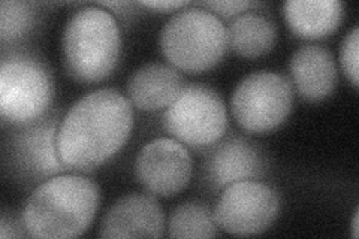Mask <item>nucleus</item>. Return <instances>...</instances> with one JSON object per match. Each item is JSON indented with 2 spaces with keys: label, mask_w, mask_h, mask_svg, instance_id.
<instances>
[{
  "label": "nucleus",
  "mask_w": 359,
  "mask_h": 239,
  "mask_svg": "<svg viewBox=\"0 0 359 239\" xmlns=\"http://www.w3.org/2000/svg\"><path fill=\"white\" fill-rule=\"evenodd\" d=\"M133 129L130 100L114 88L78 99L63 116L57 151L67 170H92L114 157Z\"/></svg>",
  "instance_id": "nucleus-1"
},
{
  "label": "nucleus",
  "mask_w": 359,
  "mask_h": 239,
  "mask_svg": "<svg viewBox=\"0 0 359 239\" xmlns=\"http://www.w3.org/2000/svg\"><path fill=\"white\" fill-rule=\"evenodd\" d=\"M99 202L100 191L92 179L60 174L32 191L21 220L32 238H76L93 223Z\"/></svg>",
  "instance_id": "nucleus-2"
},
{
  "label": "nucleus",
  "mask_w": 359,
  "mask_h": 239,
  "mask_svg": "<svg viewBox=\"0 0 359 239\" xmlns=\"http://www.w3.org/2000/svg\"><path fill=\"white\" fill-rule=\"evenodd\" d=\"M121 43L118 21L108 9L92 5L75 11L62 36L67 74L80 83L102 81L117 67Z\"/></svg>",
  "instance_id": "nucleus-3"
},
{
  "label": "nucleus",
  "mask_w": 359,
  "mask_h": 239,
  "mask_svg": "<svg viewBox=\"0 0 359 239\" xmlns=\"http://www.w3.org/2000/svg\"><path fill=\"white\" fill-rule=\"evenodd\" d=\"M159 43L175 69L201 74L220 63L228 50L223 21L202 6H186L165 22Z\"/></svg>",
  "instance_id": "nucleus-4"
},
{
  "label": "nucleus",
  "mask_w": 359,
  "mask_h": 239,
  "mask_svg": "<svg viewBox=\"0 0 359 239\" xmlns=\"http://www.w3.org/2000/svg\"><path fill=\"white\" fill-rule=\"evenodd\" d=\"M54 93L50 67L36 55L4 53L0 64V116L4 123L22 128L47 116Z\"/></svg>",
  "instance_id": "nucleus-5"
},
{
  "label": "nucleus",
  "mask_w": 359,
  "mask_h": 239,
  "mask_svg": "<svg viewBox=\"0 0 359 239\" xmlns=\"http://www.w3.org/2000/svg\"><path fill=\"white\" fill-rule=\"evenodd\" d=\"M163 128L174 139L192 148L217 144L228 129V112L215 88L189 84L163 112Z\"/></svg>",
  "instance_id": "nucleus-6"
},
{
  "label": "nucleus",
  "mask_w": 359,
  "mask_h": 239,
  "mask_svg": "<svg viewBox=\"0 0 359 239\" xmlns=\"http://www.w3.org/2000/svg\"><path fill=\"white\" fill-rule=\"evenodd\" d=\"M294 105V88L277 72L247 75L235 87L231 108L240 126L252 133H268L283 124Z\"/></svg>",
  "instance_id": "nucleus-7"
},
{
  "label": "nucleus",
  "mask_w": 359,
  "mask_h": 239,
  "mask_svg": "<svg viewBox=\"0 0 359 239\" xmlns=\"http://www.w3.org/2000/svg\"><path fill=\"white\" fill-rule=\"evenodd\" d=\"M280 212L277 191L261 181L245 179L224 187L217 200L215 219L219 229L237 236L268 231Z\"/></svg>",
  "instance_id": "nucleus-8"
},
{
  "label": "nucleus",
  "mask_w": 359,
  "mask_h": 239,
  "mask_svg": "<svg viewBox=\"0 0 359 239\" xmlns=\"http://www.w3.org/2000/svg\"><path fill=\"white\" fill-rule=\"evenodd\" d=\"M194 172V161L187 146L172 138H157L145 144L135 158L138 183L153 196L178 195Z\"/></svg>",
  "instance_id": "nucleus-9"
},
{
  "label": "nucleus",
  "mask_w": 359,
  "mask_h": 239,
  "mask_svg": "<svg viewBox=\"0 0 359 239\" xmlns=\"http://www.w3.org/2000/svg\"><path fill=\"white\" fill-rule=\"evenodd\" d=\"M59 124L57 112H51L22 126L13 136L11 161L20 177L43 183L67 170L57 151Z\"/></svg>",
  "instance_id": "nucleus-10"
},
{
  "label": "nucleus",
  "mask_w": 359,
  "mask_h": 239,
  "mask_svg": "<svg viewBox=\"0 0 359 239\" xmlns=\"http://www.w3.org/2000/svg\"><path fill=\"white\" fill-rule=\"evenodd\" d=\"M165 212L154 196L132 193L120 198L100 221V238H162Z\"/></svg>",
  "instance_id": "nucleus-11"
},
{
  "label": "nucleus",
  "mask_w": 359,
  "mask_h": 239,
  "mask_svg": "<svg viewBox=\"0 0 359 239\" xmlns=\"http://www.w3.org/2000/svg\"><path fill=\"white\" fill-rule=\"evenodd\" d=\"M184 87V78L174 66L147 63L132 74L126 88L133 107L154 112L170 108Z\"/></svg>",
  "instance_id": "nucleus-12"
},
{
  "label": "nucleus",
  "mask_w": 359,
  "mask_h": 239,
  "mask_svg": "<svg viewBox=\"0 0 359 239\" xmlns=\"http://www.w3.org/2000/svg\"><path fill=\"white\" fill-rule=\"evenodd\" d=\"M264 161L257 148L243 138H231L217 145L207 162V179L215 189L259 178Z\"/></svg>",
  "instance_id": "nucleus-13"
},
{
  "label": "nucleus",
  "mask_w": 359,
  "mask_h": 239,
  "mask_svg": "<svg viewBox=\"0 0 359 239\" xmlns=\"http://www.w3.org/2000/svg\"><path fill=\"white\" fill-rule=\"evenodd\" d=\"M290 75L302 99L318 102L328 97L337 84L334 55L320 45H306L290 57Z\"/></svg>",
  "instance_id": "nucleus-14"
},
{
  "label": "nucleus",
  "mask_w": 359,
  "mask_h": 239,
  "mask_svg": "<svg viewBox=\"0 0 359 239\" xmlns=\"http://www.w3.org/2000/svg\"><path fill=\"white\" fill-rule=\"evenodd\" d=\"M344 15L339 0H290L283 17L290 30L302 39H322L339 29Z\"/></svg>",
  "instance_id": "nucleus-15"
},
{
  "label": "nucleus",
  "mask_w": 359,
  "mask_h": 239,
  "mask_svg": "<svg viewBox=\"0 0 359 239\" xmlns=\"http://www.w3.org/2000/svg\"><path fill=\"white\" fill-rule=\"evenodd\" d=\"M228 32V47L244 59H256L273 50L277 29L271 18L256 11H247L235 17Z\"/></svg>",
  "instance_id": "nucleus-16"
},
{
  "label": "nucleus",
  "mask_w": 359,
  "mask_h": 239,
  "mask_svg": "<svg viewBox=\"0 0 359 239\" xmlns=\"http://www.w3.org/2000/svg\"><path fill=\"white\" fill-rule=\"evenodd\" d=\"M168 235L171 238H215L219 235V226L215 211L199 202H186L177 207L168 224Z\"/></svg>",
  "instance_id": "nucleus-17"
},
{
  "label": "nucleus",
  "mask_w": 359,
  "mask_h": 239,
  "mask_svg": "<svg viewBox=\"0 0 359 239\" xmlns=\"http://www.w3.org/2000/svg\"><path fill=\"white\" fill-rule=\"evenodd\" d=\"M38 22V6L20 0H4L0 4V39L2 43H15L25 39Z\"/></svg>",
  "instance_id": "nucleus-18"
},
{
  "label": "nucleus",
  "mask_w": 359,
  "mask_h": 239,
  "mask_svg": "<svg viewBox=\"0 0 359 239\" xmlns=\"http://www.w3.org/2000/svg\"><path fill=\"white\" fill-rule=\"evenodd\" d=\"M359 51V29L355 26L349 33H347L346 38L343 39L341 50H340V63L343 67V72L346 76L351 79L353 87H358V54Z\"/></svg>",
  "instance_id": "nucleus-19"
},
{
  "label": "nucleus",
  "mask_w": 359,
  "mask_h": 239,
  "mask_svg": "<svg viewBox=\"0 0 359 239\" xmlns=\"http://www.w3.org/2000/svg\"><path fill=\"white\" fill-rule=\"evenodd\" d=\"M199 6L211 11V13L217 15L219 18H235L243 13H247V9L259 6V4L244 2V0H238V2H231V0H228V2H204L199 4Z\"/></svg>",
  "instance_id": "nucleus-20"
},
{
  "label": "nucleus",
  "mask_w": 359,
  "mask_h": 239,
  "mask_svg": "<svg viewBox=\"0 0 359 239\" xmlns=\"http://www.w3.org/2000/svg\"><path fill=\"white\" fill-rule=\"evenodd\" d=\"M25 235H27V231L22 220L17 221L14 217H8L6 214L2 215V220H0V238H21Z\"/></svg>",
  "instance_id": "nucleus-21"
},
{
  "label": "nucleus",
  "mask_w": 359,
  "mask_h": 239,
  "mask_svg": "<svg viewBox=\"0 0 359 239\" xmlns=\"http://www.w3.org/2000/svg\"><path fill=\"white\" fill-rule=\"evenodd\" d=\"M141 6L144 8H150V9H156V11H168V13H171V11H175V9H183L186 6H190L189 2H171V0H165V2H159V0H156V2H141L140 4Z\"/></svg>",
  "instance_id": "nucleus-22"
},
{
  "label": "nucleus",
  "mask_w": 359,
  "mask_h": 239,
  "mask_svg": "<svg viewBox=\"0 0 359 239\" xmlns=\"http://www.w3.org/2000/svg\"><path fill=\"white\" fill-rule=\"evenodd\" d=\"M358 219H359V211L356 210L353 214V220H352V236L358 238L359 232H358Z\"/></svg>",
  "instance_id": "nucleus-23"
}]
</instances>
